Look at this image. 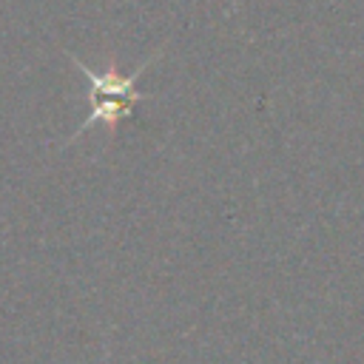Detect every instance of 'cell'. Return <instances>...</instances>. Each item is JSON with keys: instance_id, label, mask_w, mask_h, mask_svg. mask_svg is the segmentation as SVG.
<instances>
[{"instance_id": "obj_1", "label": "cell", "mask_w": 364, "mask_h": 364, "mask_svg": "<svg viewBox=\"0 0 364 364\" xmlns=\"http://www.w3.org/2000/svg\"><path fill=\"white\" fill-rule=\"evenodd\" d=\"M68 57H71V63L88 77V102H91V114L85 117V122L77 128V134H74L71 139H77L82 131H88V128L97 125V122H102V125L114 134V128L119 125V119L128 117L131 108H134L139 100L148 97V94L136 91V77L145 71L148 63L139 65L131 77H122V74L117 71V65H111L108 71L97 74V71H91L85 63H80V57H74V54H68Z\"/></svg>"}]
</instances>
